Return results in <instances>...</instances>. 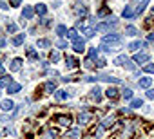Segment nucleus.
Segmentation results:
<instances>
[{"mask_svg":"<svg viewBox=\"0 0 154 139\" xmlns=\"http://www.w3.org/2000/svg\"><path fill=\"white\" fill-rule=\"evenodd\" d=\"M116 25H118V20H116L114 16H109V18H107V22H103V24H96V25H94V29H96V31H103V33H105V31H111V29H112V27H116Z\"/></svg>","mask_w":154,"mask_h":139,"instance_id":"nucleus-1","label":"nucleus"},{"mask_svg":"<svg viewBox=\"0 0 154 139\" xmlns=\"http://www.w3.org/2000/svg\"><path fill=\"white\" fill-rule=\"evenodd\" d=\"M102 43H103V45H116V43H122V36L116 34V33H109L107 36H103Z\"/></svg>","mask_w":154,"mask_h":139,"instance_id":"nucleus-2","label":"nucleus"},{"mask_svg":"<svg viewBox=\"0 0 154 139\" xmlns=\"http://www.w3.org/2000/svg\"><path fill=\"white\" fill-rule=\"evenodd\" d=\"M107 81V83H116V85H120L122 83V80L120 78H114V76H96V78H85V81Z\"/></svg>","mask_w":154,"mask_h":139,"instance_id":"nucleus-3","label":"nucleus"},{"mask_svg":"<svg viewBox=\"0 0 154 139\" xmlns=\"http://www.w3.org/2000/svg\"><path fill=\"white\" fill-rule=\"evenodd\" d=\"M132 135H134L132 125H125V126L122 128V132L118 134V139H132Z\"/></svg>","mask_w":154,"mask_h":139,"instance_id":"nucleus-4","label":"nucleus"},{"mask_svg":"<svg viewBox=\"0 0 154 139\" xmlns=\"http://www.w3.org/2000/svg\"><path fill=\"white\" fill-rule=\"evenodd\" d=\"M114 123H116V116H114V114H107V116L102 119L100 126L105 130V128H111V126H114Z\"/></svg>","mask_w":154,"mask_h":139,"instance_id":"nucleus-5","label":"nucleus"},{"mask_svg":"<svg viewBox=\"0 0 154 139\" xmlns=\"http://www.w3.org/2000/svg\"><path fill=\"white\" fill-rule=\"evenodd\" d=\"M82 135H84V132H82V128H80V126L71 128V130H67V132H65V137H67V139H80Z\"/></svg>","mask_w":154,"mask_h":139,"instance_id":"nucleus-6","label":"nucleus"},{"mask_svg":"<svg viewBox=\"0 0 154 139\" xmlns=\"http://www.w3.org/2000/svg\"><path fill=\"white\" fill-rule=\"evenodd\" d=\"M72 11L76 13V16H80V18L87 15V7H85L82 2H76V4H74V7H72Z\"/></svg>","mask_w":154,"mask_h":139,"instance_id":"nucleus-7","label":"nucleus"},{"mask_svg":"<svg viewBox=\"0 0 154 139\" xmlns=\"http://www.w3.org/2000/svg\"><path fill=\"white\" fill-rule=\"evenodd\" d=\"M54 121H58V125L69 126L71 125V116L69 114H58V116H54Z\"/></svg>","mask_w":154,"mask_h":139,"instance_id":"nucleus-8","label":"nucleus"},{"mask_svg":"<svg viewBox=\"0 0 154 139\" xmlns=\"http://www.w3.org/2000/svg\"><path fill=\"white\" fill-rule=\"evenodd\" d=\"M89 98L93 99V101H102V89L100 87H94V89H91L89 90Z\"/></svg>","mask_w":154,"mask_h":139,"instance_id":"nucleus-9","label":"nucleus"},{"mask_svg":"<svg viewBox=\"0 0 154 139\" xmlns=\"http://www.w3.org/2000/svg\"><path fill=\"white\" fill-rule=\"evenodd\" d=\"M91 119H93V114H91V112H87V110L80 112V116H78V123H80V125H87Z\"/></svg>","mask_w":154,"mask_h":139,"instance_id":"nucleus-10","label":"nucleus"},{"mask_svg":"<svg viewBox=\"0 0 154 139\" xmlns=\"http://www.w3.org/2000/svg\"><path fill=\"white\" fill-rule=\"evenodd\" d=\"M33 16H35V7H31V6H24L22 18H26V20H31Z\"/></svg>","mask_w":154,"mask_h":139,"instance_id":"nucleus-11","label":"nucleus"},{"mask_svg":"<svg viewBox=\"0 0 154 139\" xmlns=\"http://www.w3.org/2000/svg\"><path fill=\"white\" fill-rule=\"evenodd\" d=\"M149 58H150V56H149V52H138V54L134 56V60H132V61H134V63H147V61H149Z\"/></svg>","mask_w":154,"mask_h":139,"instance_id":"nucleus-12","label":"nucleus"},{"mask_svg":"<svg viewBox=\"0 0 154 139\" xmlns=\"http://www.w3.org/2000/svg\"><path fill=\"white\" fill-rule=\"evenodd\" d=\"M72 49H74L76 52H84V51H85V42H84L82 38H78L76 42H72Z\"/></svg>","mask_w":154,"mask_h":139,"instance_id":"nucleus-13","label":"nucleus"},{"mask_svg":"<svg viewBox=\"0 0 154 139\" xmlns=\"http://www.w3.org/2000/svg\"><path fill=\"white\" fill-rule=\"evenodd\" d=\"M20 69H22V58H15L11 61V65H9V71L11 72H17V71H20Z\"/></svg>","mask_w":154,"mask_h":139,"instance_id":"nucleus-14","label":"nucleus"},{"mask_svg":"<svg viewBox=\"0 0 154 139\" xmlns=\"http://www.w3.org/2000/svg\"><path fill=\"white\" fill-rule=\"evenodd\" d=\"M122 16H123V18H127V20H132V18L136 16V13H134V9H132V6H125V9H123V13H122Z\"/></svg>","mask_w":154,"mask_h":139,"instance_id":"nucleus-15","label":"nucleus"},{"mask_svg":"<svg viewBox=\"0 0 154 139\" xmlns=\"http://www.w3.org/2000/svg\"><path fill=\"white\" fill-rule=\"evenodd\" d=\"M147 43L145 42H140V40H136V42H131L129 43V51H132V52H138L141 47H145Z\"/></svg>","mask_w":154,"mask_h":139,"instance_id":"nucleus-16","label":"nucleus"},{"mask_svg":"<svg viewBox=\"0 0 154 139\" xmlns=\"http://www.w3.org/2000/svg\"><path fill=\"white\" fill-rule=\"evenodd\" d=\"M150 85H152V78H147V76H145V78L138 80V87H140V89H147V90H149Z\"/></svg>","mask_w":154,"mask_h":139,"instance_id":"nucleus-17","label":"nucleus"},{"mask_svg":"<svg viewBox=\"0 0 154 139\" xmlns=\"http://www.w3.org/2000/svg\"><path fill=\"white\" fill-rule=\"evenodd\" d=\"M100 49L102 51H105V52H116V51H120L122 49V43H116V45H100Z\"/></svg>","mask_w":154,"mask_h":139,"instance_id":"nucleus-18","label":"nucleus"},{"mask_svg":"<svg viewBox=\"0 0 154 139\" xmlns=\"http://www.w3.org/2000/svg\"><path fill=\"white\" fill-rule=\"evenodd\" d=\"M118 92H120L118 89H114V87H109V89L105 90V96H107L109 99H116L118 96H122V94H118Z\"/></svg>","mask_w":154,"mask_h":139,"instance_id":"nucleus-19","label":"nucleus"},{"mask_svg":"<svg viewBox=\"0 0 154 139\" xmlns=\"http://www.w3.org/2000/svg\"><path fill=\"white\" fill-rule=\"evenodd\" d=\"M35 13H36L38 16H44V15L47 13V6H45V4H36V6H35Z\"/></svg>","mask_w":154,"mask_h":139,"instance_id":"nucleus-20","label":"nucleus"},{"mask_svg":"<svg viewBox=\"0 0 154 139\" xmlns=\"http://www.w3.org/2000/svg\"><path fill=\"white\" fill-rule=\"evenodd\" d=\"M69 96H71V94H69L67 90H56V92H54V98H56L58 101H63V99H69Z\"/></svg>","mask_w":154,"mask_h":139,"instance_id":"nucleus-21","label":"nucleus"},{"mask_svg":"<svg viewBox=\"0 0 154 139\" xmlns=\"http://www.w3.org/2000/svg\"><path fill=\"white\" fill-rule=\"evenodd\" d=\"M0 105H2V108H4L6 112H11V110L15 108V103H13L11 99H4L2 103H0Z\"/></svg>","mask_w":154,"mask_h":139,"instance_id":"nucleus-22","label":"nucleus"},{"mask_svg":"<svg viewBox=\"0 0 154 139\" xmlns=\"http://www.w3.org/2000/svg\"><path fill=\"white\" fill-rule=\"evenodd\" d=\"M147 4H149V0H141V2L136 6V9H134V13L136 15H141L143 11H145V7H147Z\"/></svg>","mask_w":154,"mask_h":139,"instance_id":"nucleus-23","label":"nucleus"},{"mask_svg":"<svg viewBox=\"0 0 154 139\" xmlns=\"http://www.w3.org/2000/svg\"><path fill=\"white\" fill-rule=\"evenodd\" d=\"M65 65H67V69H74L76 65H78V60L72 58V56H67L65 58Z\"/></svg>","mask_w":154,"mask_h":139,"instance_id":"nucleus-24","label":"nucleus"},{"mask_svg":"<svg viewBox=\"0 0 154 139\" xmlns=\"http://www.w3.org/2000/svg\"><path fill=\"white\" fill-rule=\"evenodd\" d=\"M24 40H26V34H15L13 40H11V43H13V45H22Z\"/></svg>","mask_w":154,"mask_h":139,"instance_id":"nucleus-25","label":"nucleus"},{"mask_svg":"<svg viewBox=\"0 0 154 139\" xmlns=\"http://www.w3.org/2000/svg\"><path fill=\"white\" fill-rule=\"evenodd\" d=\"M36 47H38V49H47V47H51V40L42 38V40H38V42H36Z\"/></svg>","mask_w":154,"mask_h":139,"instance_id":"nucleus-26","label":"nucleus"},{"mask_svg":"<svg viewBox=\"0 0 154 139\" xmlns=\"http://www.w3.org/2000/svg\"><path fill=\"white\" fill-rule=\"evenodd\" d=\"M20 89H22L20 83H11V85L8 87V92H9V94H17V92H20Z\"/></svg>","mask_w":154,"mask_h":139,"instance_id":"nucleus-27","label":"nucleus"},{"mask_svg":"<svg viewBox=\"0 0 154 139\" xmlns=\"http://www.w3.org/2000/svg\"><path fill=\"white\" fill-rule=\"evenodd\" d=\"M143 107V99L141 98H132L131 99V108H140Z\"/></svg>","mask_w":154,"mask_h":139,"instance_id":"nucleus-28","label":"nucleus"},{"mask_svg":"<svg viewBox=\"0 0 154 139\" xmlns=\"http://www.w3.org/2000/svg\"><path fill=\"white\" fill-rule=\"evenodd\" d=\"M127 60H129V58H127L125 54H122V56H116V58H114V65H120V67H123Z\"/></svg>","mask_w":154,"mask_h":139,"instance_id":"nucleus-29","label":"nucleus"},{"mask_svg":"<svg viewBox=\"0 0 154 139\" xmlns=\"http://www.w3.org/2000/svg\"><path fill=\"white\" fill-rule=\"evenodd\" d=\"M11 83H13V81H11V78H9V76H6V74L0 78V87H6V89H8Z\"/></svg>","mask_w":154,"mask_h":139,"instance_id":"nucleus-30","label":"nucleus"},{"mask_svg":"<svg viewBox=\"0 0 154 139\" xmlns=\"http://www.w3.org/2000/svg\"><path fill=\"white\" fill-rule=\"evenodd\" d=\"M125 34H127V36H136V34H138V29H136L134 25H127V27H125Z\"/></svg>","mask_w":154,"mask_h":139,"instance_id":"nucleus-31","label":"nucleus"},{"mask_svg":"<svg viewBox=\"0 0 154 139\" xmlns=\"http://www.w3.org/2000/svg\"><path fill=\"white\" fill-rule=\"evenodd\" d=\"M67 38L72 40V42H76L80 36H78V33H76V29H69V31H67Z\"/></svg>","mask_w":154,"mask_h":139,"instance_id":"nucleus-32","label":"nucleus"},{"mask_svg":"<svg viewBox=\"0 0 154 139\" xmlns=\"http://www.w3.org/2000/svg\"><path fill=\"white\" fill-rule=\"evenodd\" d=\"M94 63H96V67H98V69H102V67H105V65H107L105 58H102V56H96V58H94Z\"/></svg>","mask_w":154,"mask_h":139,"instance_id":"nucleus-33","label":"nucleus"},{"mask_svg":"<svg viewBox=\"0 0 154 139\" xmlns=\"http://www.w3.org/2000/svg\"><path fill=\"white\" fill-rule=\"evenodd\" d=\"M44 89H45L47 92H56V83H54V81H47V83L44 85Z\"/></svg>","mask_w":154,"mask_h":139,"instance_id":"nucleus-34","label":"nucleus"},{"mask_svg":"<svg viewBox=\"0 0 154 139\" xmlns=\"http://www.w3.org/2000/svg\"><path fill=\"white\" fill-rule=\"evenodd\" d=\"M122 98H123V99H132V90H131L129 87H125V89L122 90Z\"/></svg>","mask_w":154,"mask_h":139,"instance_id":"nucleus-35","label":"nucleus"},{"mask_svg":"<svg viewBox=\"0 0 154 139\" xmlns=\"http://www.w3.org/2000/svg\"><path fill=\"white\" fill-rule=\"evenodd\" d=\"M102 134H103V128H102V126H98V128H94V130L91 132V135H93L94 139H100V137H102Z\"/></svg>","mask_w":154,"mask_h":139,"instance_id":"nucleus-36","label":"nucleus"},{"mask_svg":"<svg viewBox=\"0 0 154 139\" xmlns=\"http://www.w3.org/2000/svg\"><path fill=\"white\" fill-rule=\"evenodd\" d=\"M67 31H69V29H67L65 25H58V27H56V34H60V36H63V34L67 36Z\"/></svg>","mask_w":154,"mask_h":139,"instance_id":"nucleus-37","label":"nucleus"},{"mask_svg":"<svg viewBox=\"0 0 154 139\" xmlns=\"http://www.w3.org/2000/svg\"><path fill=\"white\" fill-rule=\"evenodd\" d=\"M82 33L85 34V38H93L94 33H96V29H94V27H93V29H82Z\"/></svg>","mask_w":154,"mask_h":139,"instance_id":"nucleus-38","label":"nucleus"},{"mask_svg":"<svg viewBox=\"0 0 154 139\" xmlns=\"http://www.w3.org/2000/svg\"><path fill=\"white\" fill-rule=\"evenodd\" d=\"M54 45H56L58 49H67V42H65V40H62V38H58V40L54 42Z\"/></svg>","mask_w":154,"mask_h":139,"instance_id":"nucleus-39","label":"nucleus"},{"mask_svg":"<svg viewBox=\"0 0 154 139\" xmlns=\"http://www.w3.org/2000/svg\"><path fill=\"white\" fill-rule=\"evenodd\" d=\"M49 60H51L53 63H56V61L60 60V52H58V51H53V52L49 54Z\"/></svg>","mask_w":154,"mask_h":139,"instance_id":"nucleus-40","label":"nucleus"},{"mask_svg":"<svg viewBox=\"0 0 154 139\" xmlns=\"http://www.w3.org/2000/svg\"><path fill=\"white\" fill-rule=\"evenodd\" d=\"M27 56H29V60H33V61L38 60V54L35 52V49H27Z\"/></svg>","mask_w":154,"mask_h":139,"instance_id":"nucleus-41","label":"nucleus"},{"mask_svg":"<svg viewBox=\"0 0 154 139\" xmlns=\"http://www.w3.org/2000/svg\"><path fill=\"white\" fill-rule=\"evenodd\" d=\"M96 56H100V51H98L96 47H93V49L89 51V60H94Z\"/></svg>","mask_w":154,"mask_h":139,"instance_id":"nucleus-42","label":"nucleus"},{"mask_svg":"<svg viewBox=\"0 0 154 139\" xmlns=\"http://www.w3.org/2000/svg\"><path fill=\"white\" fill-rule=\"evenodd\" d=\"M143 71L149 72V74H154V63H147V65L143 67Z\"/></svg>","mask_w":154,"mask_h":139,"instance_id":"nucleus-43","label":"nucleus"},{"mask_svg":"<svg viewBox=\"0 0 154 139\" xmlns=\"http://www.w3.org/2000/svg\"><path fill=\"white\" fill-rule=\"evenodd\" d=\"M20 4H22V0H9V6L11 7H18Z\"/></svg>","mask_w":154,"mask_h":139,"instance_id":"nucleus-44","label":"nucleus"},{"mask_svg":"<svg viewBox=\"0 0 154 139\" xmlns=\"http://www.w3.org/2000/svg\"><path fill=\"white\" fill-rule=\"evenodd\" d=\"M107 13H109V9H107V7H102V9H100V11H98V13H96V15H98V16H100V18H102V16H105V15H107Z\"/></svg>","mask_w":154,"mask_h":139,"instance_id":"nucleus-45","label":"nucleus"},{"mask_svg":"<svg viewBox=\"0 0 154 139\" xmlns=\"http://www.w3.org/2000/svg\"><path fill=\"white\" fill-rule=\"evenodd\" d=\"M8 33H17V24H8Z\"/></svg>","mask_w":154,"mask_h":139,"instance_id":"nucleus-46","label":"nucleus"},{"mask_svg":"<svg viewBox=\"0 0 154 139\" xmlns=\"http://www.w3.org/2000/svg\"><path fill=\"white\" fill-rule=\"evenodd\" d=\"M147 98H149V99H154V89H149V90H147Z\"/></svg>","mask_w":154,"mask_h":139,"instance_id":"nucleus-47","label":"nucleus"},{"mask_svg":"<svg viewBox=\"0 0 154 139\" xmlns=\"http://www.w3.org/2000/svg\"><path fill=\"white\" fill-rule=\"evenodd\" d=\"M4 72H6V69H4V63L0 61V76H4Z\"/></svg>","mask_w":154,"mask_h":139,"instance_id":"nucleus-48","label":"nucleus"},{"mask_svg":"<svg viewBox=\"0 0 154 139\" xmlns=\"http://www.w3.org/2000/svg\"><path fill=\"white\" fill-rule=\"evenodd\" d=\"M8 7H9V6H8V4H4L2 0H0V9H8Z\"/></svg>","mask_w":154,"mask_h":139,"instance_id":"nucleus-49","label":"nucleus"},{"mask_svg":"<svg viewBox=\"0 0 154 139\" xmlns=\"http://www.w3.org/2000/svg\"><path fill=\"white\" fill-rule=\"evenodd\" d=\"M4 45H6V40H4V38H0V49H2Z\"/></svg>","mask_w":154,"mask_h":139,"instance_id":"nucleus-50","label":"nucleus"},{"mask_svg":"<svg viewBox=\"0 0 154 139\" xmlns=\"http://www.w3.org/2000/svg\"><path fill=\"white\" fill-rule=\"evenodd\" d=\"M147 40H149V42H152V40H154V34H149V36H147Z\"/></svg>","mask_w":154,"mask_h":139,"instance_id":"nucleus-51","label":"nucleus"},{"mask_svg":"<svg viewBox=\"0 0 154 139\" xmlns=\"http://www.w3.org/2000/svg\"><path fill=\"white\" fill-rule=\"evenodd\" d=\"M150 9H152V15H154V6H152V7H150Z\"/></svg>","mask_w":154,"mask_h":139,"instance_id":"nucleus-52","label":"nucleus"}]
</instances>
